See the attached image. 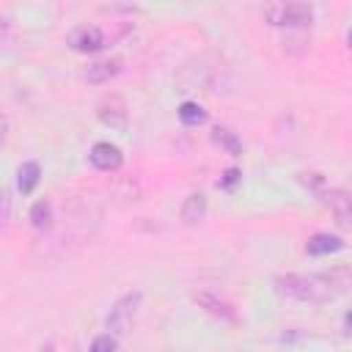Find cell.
I'll return each instance as SVG.
<instances>
[{"label":"cell","instance_id":"cell-1","mask_svg":"<svg viewBox=\"0 0 352 352\" xmlns=\"http://www.w3.org/2000/svg\"><path fill=\"white\" fill-rule=\"evenodd\" d=\"M349 286V270L336 267L330 272H311V275H280L275 278V292L286 300L297 302H330L344 294Z\"/></svg>","mask_w":352,"mask_h":352},{"label":"cell","instance_id":"cell-2","mask_svg":"<svg viewBox=\"0 0 352 352\" xmlns=\"http://www.w3.org/2000/svg\"><path fill=\"white\" fill-rule=\"evenodd\" d=\"M264 16L270 19V25H278V28H302L314 22V8L308 3H278V6H270Z\"/></svg>","mask_w":352,"mask_h":352},{"label":"cell","instance_id":"cell-3","mask_svg":"<svg viewBox=\"0 0 352 352\" xmlns=\"http://www.w3.org/2000/svg\"><path fill=\"white\" fill-rule=\"evenodd\" d=\"M140 300H143V294L140 292H129V294H124V297H118L116 302H113V308H110V314H107V330H113V333H126L129 327H132V322H135V316H138V308H140Z\"/></svg>","mask_w":352,"mask_h":352},{"label":"cell","instance_id":"cell-4","mask_svg":"<svg viewBox=\"0 0 352 352\" xmlns=\"http://www.w3.org/2000/svg\"><path fill=\"white\" fill-rule=\"evenodd\" d=\"M69 47L77 52H96L104 47V33L94 25H82V28L69 33Z\"/></svg>","mask_w":352,"mask_h":352},{"label":"cell","instance_id":"cell-5","mask_svg":"<svg viewBox=\"0 0 352 352\" xmlns=\"http://www.w3.org/2000/svg\"><path fill=\"white\" fill-rule=\"evenodd\" d=\"M91 165L94 168H99V170H104V173H110V170H118L121 168V162H124V154H121V148L118 146H113V143H94V148H91Z\"/></svg>","mask_w":352,"mask_h":352},{"label":"cell","instance_id":"cell-6","mask_svg":"<svg viewBox=\"0 0 352 352\" xmlns=\"http://www.w3.org/2000/svg\"><path fill=\"white\" fill-rule=\"evenodd\" d=\"M99 118H102L107 126L121 129V126L126 124V104H124V99L116 96V94L104 96V99L99 102Z\"/></svg>","mask_w":352,"mask_h":352},{"label":"cell","instance_id":"cell-7","mask_svg":"<svg viewBox=\"0 0 352 352\" xmlns=\"http://www.w3.org/2000/svg\"><path fill=\"white\" fill-rule=\"evenodd\" d=\"M324 204L330 206V212L336 214V220H338V226H344V228H349V223H352V198H349V192L346 190H330V192H324Z\"/></svg>","mask_w":352,"mask_h":352},{"label":"cell","instance_id":"cell-8","mask_svg":"<svg viewBox=\"0 0 352 352\" xmlns=\"http://www.w3.org/2000/svg\"><path fill=\"white\" fill-rule=\"evenodd\" d=\"M121 72V60L118 58H107V60H96L85 69V80L94 82V85H102V82H110L116 74Z\"/></svg>","mask_w":352,"mask_h":352},{"label":"cell","instance_id":"cell-9","mask_svg":"<svg viewBox=\"0 0 352 352\" xmlns=\"http://www.w3.org/2000/svg\"><path fill=\"white\" fill-rule=\"evenodd\" d=\"M204 217H206V195H204V192L187 195L184 204H182V220L190 223V226H195V223H201Z\"/></svg>","mask_w":352,"mask_h":352},{"label":"cell","instance_id":"cell-10","mask_svg":"<svg viewBox=\"0 0 352 352\" xmlns=\"http://www.w3.org/2000/svg\"><path fill=\"white\" fill-rule=\"evenodd\" d=\"M344 242L338 236H330V234H314L308 242H305V253L311 256H324V253H336L341 250Z\"/></svg>","mask_w":352,"mask_h":352},{"label":"cell","instance_id":"cell-11","mask_svg":"<svg viewBox=\"0 0 352 352\" xmlns=\"http://www.w3.org/2000/svg\"><path fill=\"white\" fill-rule=\"evenodd\" d=\"M195 300L209 311V314H214V316H220V319H234V308L226 302V300H220V297H214V294H209V292H201V294H195Z\"/></svg>","mask_w":352,"mask_h":352},{"label":"cell","instance_id":"cell-12","mask_svg":"<svg viewBox=\"0 0 352 352\" xmlns=\"http://www.w3.org/2000/svg\"><path fill=\"white\" fill-rule=\"evenodd\" d=\"M38 179H41L38 162H25V165L19 168V173H16V187H19V192H22V195L33 192V187L38 184Z\"/></svg>","mask_w":352,"mask_h":352},{"label":"cell","instance_id":"cell-13","mask_svg":"<svg viewBox=\"0 0 352 352\" xmlns=\"http://www.w3.org/2000/svg\"><path fill=\"white\" fill-rule=\"evenodd\" d=\"M30 223L36 231H50L52 228V206L47 201H36L30 209Z\"/></svg>","mask_w":352,"mask_h":352},{"label":"cell","instance_id":"cell-14","mask_svg":"<svg viewBox=\"0 0 352 352\" xmlns=\"http://www.w3.org/2000/svg\"><path fill=\"white\" fill-rule=\"evenodd\" d=\"M212 140L217 143V146H223L228 154H239L242 151V143H239V138L231 132V129H226V126H217V129H212Z\"/></svg>","mask_w":352,"mask_h":352},{"label":"cell","instance_id":"cell-15","mask_svg":"<svg viewBox=\"0 0 352 352\" xmlns=\"http://www.w3.org/2000/svg\"><path fill=\"white\" fill-rule=\"evenodd\" d=\"M179 118H182L187 126H198V124L206 121V113H204L201 104H195V102H184V104L179 107Z\"/></svg>","mask_w":352,"mask_h":352},{"label":"cell","instance_id":"cell-16","mask_svg":"<svg viewBox=\"0 0 352 352\" xmlns=\"http://www.w3.org/2000/svg\"><path fill=\"white\" fill-rule=\"evenodd\" d=\"M8 217H11V195L0 187V231L8 226Z\"/></svg>","mask_w":352,"mask_h":352},{"label":"cell","instance_id":"cell-17","mask_svg":"<svg viewBox=\"0 0 352 352\" xmlns=\"http://www.w3.org/2000/svg\"><path fill=\"white\" fill-rule=\"evenodd\" d=\"M88 352H116V338H110V336H96Z\"/></svg>","mask_w":352,"mask_h":352},{"label":"cell","instance_id":"cell-18","mask_svg":"<svg viewBox=\"0 0 352 352\" xmlns=\"http://www.w3.org/2000/svg\"><path fill=\"white\" fill-rule=\"evenodd\" d=\"M302 184H305V187H322L324 179H322L319 173H302Z\"/></svg>","mask_w":352,"mask_h":352},{"label":"cell","instance_id":"cell-19","mask_svg":"<svg viewBox=\"0 0 352 352\" xmlns=\"http://www.w3.org/2000/svg\"><path fill=\"white\" fill-rule=\"evenodd\" d=\"M11 41V28H8V22L0 16V44H8Z\"/></svg>","mask_w":352,"mask_h":352},{"label":"cell","instance_id":"cell-20","mask_svg":"<svg viewBox=\"0 0 352 352\" xmlns=\"http://www.w3.org/2000/svg\"><path fill=\"white\" fill-rule=\"evenodd\" d=\"M236 176H239V173H236L234 168H231V170H226V176H223V182H220V187H231V184L236 182Z\"/></svg>","mask_w":352,"mask_h":352},{"label":"cell","instance_id":"cell-21","mask_svg":"<svg viewBox=\"0 0 352 352\" xmlns=\"http://www.w3.org/2000/svg\"><path fill=\"white\" fill-rule=\"evenodd\" d=\"M6 135H8V121H6L3 116H0V143L6 140Z\"/></svg>","mask_w":352,"mask_h":352}]
</instances>
